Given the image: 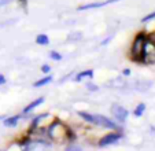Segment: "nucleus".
<instances>
[{
	"label": "nucleus",
	"mask_w": 155,
	"mask_h": 151,
	"mask_svg": "<svg viewBox=\"0 0 155 151\" xmlns=\"http://www.w3.org/2000/svg\"><path fill=\"white\" fill-rule=\"evenodd\" d=\"M51 81H52V77H51V76H47V77H43V79H41V80H38V81H36L35 84H33V87H36V88H40V87H44V85L50 84Z\"/></svg>",
	"instance_id": "1a4fd4ad"
},
{
	"label": "nucleus",
	"mask_w": 155,
	"mask_h": 151,
	"mask_svg": "<svg viewBox=\"0 0 155 151\" xmlns=\"http://www.w3.org/2000/svg\"><path fill=\"white\" fill-rule=\"evenodd\" d=\"M11 2H14V0H0V7L7 6V4H8V3H11Z\"/></svg>",
	"instance_id": "dca6fc26"
},
{
	"label": "nucleus",
	"mask_w": 155,
	"mask_h": 151,
	"mask_svg": "<svg viewBox=\"0 0 155 151\" xmlns=\"http://www.w3.org/2000/svg\"><path fill=\"white\" fill-rule=\"evenodd\" d=\"M147 41H148V39L146 37L144 33H140V35L136 36L135 41L132 44V49H130L132 58L135 59V61L143 62V52H144V48H146Z\"/></svg>",
	"instance_id": "f03ea898"
},
{
	"label": "nucleus",
	"mask_w": 155,
	"mask_h": 151,
	"mask_svg": "<svg viewBox=\"0 0 155 151\" xmlns=\"http://www.w3.org/2000/svg\"><path fill=\"white\" fill-rule=\"evenodd\" d=\"M115 2H120V0H104V2H97V3H88L84 6H80L78 10L80 11H84V10H92V8H99V7H104L107 4L115 3Z\"/></svg>",
	"instance_id": "39448f33"
},
{
	"label": "nucleus",
	"mask_w": 155,
	"mask_h": 151,
	"mask_svg": "<svg viewBox=\"0 0 155 151\" xmlns=\"http://www.w3.org/2000/svg\"><path fill=\"white\" fill-rule=\"evenodd\" d=\"M18 119H19V117H18V116L8 117V118L4 119V126H7V128H12V126H17Z\"/></svg>",
	"instance_id": "6e6552de"
},
{
	"label": "nucleus",
	"mask_w": 155,
	"mask_h": 151,
	"mask_svg": "<svg viewBox=\"0 0 155 151\" xmlns=\"http://www.w3.org/2000/svg\"><path fill=\"white\" fill-rule=\"evenodd\" d=\"M44 103V98H38V99H36V100H33L30 105H28L26 106V109H24V114H28V113H30L32 110H35L37 106H40V105H43Z\"/></svg>",
	"instance_id": "423d86ee"
},
{
	"label": "nucleus",
	"mask_w": 155,
	"mask_h": 151,
	"mask_svg": "<svg viewBox=\"0 0 155 151\" xmlns=\"http://www.w3.org/2000/svg\"><path fill=\"white\" fill-rule=\"evenodd\" d=\"M87 88L89 91H97V87L95 84H87Z\"/></svg>",
	"instance_id": "f3484780"
},
{
	"label": "nucleus",
	"mask_w": 155,
	"mask_h": 151,
	"mask_svg": "<svg viewBox=\"0 0 155 151\" xmlns=\"http://www.w3.org/2000/svg\"><path fill=\"white\" fill-rule=\"evenodd\" d=\"M152 19H155V11L151 12V14H148V15H146V17L141 19V22H148V21H152Z\"/></svg>",
	"instance_id": "4468645a"
},
{
	"label": "nucleus",
	"mask_w": 155,
	"mask_h": 151,
	"mask_svg": "<svg viewBox=\"0 0 155 151\" xmlns=\"http://www.w3.org/2000/svg\"><path fill=\"white\" fill-rule=\"evenodd\" d=\"M81 37H82V33L76 32V33H71V35H69L68 36V40L69 41H76V40H78V39H81Z\"/></svg>",
	"instance_id": "f8f14e48"
},
{
	"label": "nucleus",
	"mask_w": 155,
	"mask_h": 151,
	"mask_svg": "<svg viewBox=\"0 0 155 151\" xmlns=\"http://www.w3.org/2000/svg\"><path fill=\"white\" fill-rule=\"evenodd\" d=\"M144 111H146V105H144V103H140V105H137V107L135 109L133 114H135L136 117H141L144 114Z\"/></svg>",
	"instance_id": "9b49d317"
},
{
	"label": "nucleus",
	"mask_w": 155,
	"mask_h": 151,
	"mask_svg": "<svg viewBox=\"0 0 155 151\" xmlns=\"http://www.w3.org/2000/svg\"><path fill=\"white\" fill-rule=\"evenodd\" d=\"M4 82H6V77L3 74H0V85H3Z\"/></svg>",
	"instance_id": "a211bd4d"
},
{
	"label": "nucleus",
	"mask_w": 155,
	"mask_h": 151,
	"mask_svg": "<svg viewBox=\"0 0 155 151\" xmlns=\"http://www.w3.org/2000/svg\"><path fill=\"white\" fill-rule=\"evenodd\" d=\"M92 79L94 77V70H84V72H81V73H78V74L74 77V80L76 81H81L82 79Z\"/></svg>",
	"instance_id": "0eeeda50"
},
{
	"label": "nucleus",
	"mask_w": 155,
	"mask_h": 151,
	"mask_svg": "<svg viewBox=\"0 0 155 151\" xmlns=\"http://www.w3.org/2000/svg\"><path fill=\"white\" fill-rule=\"evenodd\" d=\"M122 137V135L121 133H117V132H111V133L106 135V136H103L102 139H100L99 142V146L100 147H104V146H108V144H113V143H117L118 140Z\"/></svg>",
	"instance_id": "20e7f679"
},
{
	"label": "nucleus",
	"mask_w": 155,
	"mask_h": 151,
	"mask_svg": "<svg viewBox=\"0 0 155 151\" xmlns=\"http://www.w3.org/2000/svg\"><path fill=\"white\" fill-rule=\"evenodd\" d=\"M122 74H124V76H126V77H128V76L130 74V70H129V69H125V70H124V72H122Z\"/></svg>",
	"instance_id": "6ab92c4d"
},
{
	"label": "nucleus",
	"mask_w": 155,
	"mask_h": 151,
	"mask_svg": "<svg viewBox=\"0 0 155 151\" xmlns=\"http://www.w3.org/2000/svg\"><path fill=\"white\" fill-rule=\"evenodd\" d=\"M0 119H4V117H0Z\"/></svg>",
	"instance_id": "aec40b11"
},
{
	"label": "nucleus",
	"mask_w": 155,
	"mask_h": 151,
	"mask_svg": "<svg viewBox=\"0 0 155 151\" xmlns=\"http://www.w3.org/2000/svg\"><path fill=\"white\" fill-rule=\"evenodd\" d=\"M36 43H37L38 45H48V44H50V39H48L47 35H38L37 37H36Z\"/></svg>",
	"instance_id": "9d476101"
},
{
	"label": "nucleus",
	"mask_w": 155,
	"mask_h": 151,
	"mask_svg": "<svg viewBox=\"0 0 155 151\" xmlns=\"http://www.w3.org/2000/svg\"><path fill=\"white\" fill-rule=\"evenodd\" d=\"M50 58L54 59V61H61L62 55L59 52H56V51H51V52H50Z\"/></svg>",
	"instance_id": "ddd939ff"
},
{
	"label": "nucleus",
	"mask_w": 155,
	"mask_h": 151,
	"mask_svg": "<svg viewBox=\"0 0 155 151\" xmlns=\"http://www.w3.org/2000/svg\"><path fill=\"white\" fill-rule=\"evenodd\" d=\"M50 70H51V67L48 66V65H43V66H41V72L43 73H50Z\"/></svg>",
	"instance_id": "2eb2a0df"
},
{
	"label": "nucleus",
	"mask_w": 155,
	"mask_h": 151,
	"mask_svg": "<svg viewBox=\"0 0 155 151\" xmlns=\"http://www.w3.org/2000/svg\"><path fill=\"white\" fill-rule=\"evenodd\" d=\"M78 116H81L85 121L91 122V124H95L97 126H103V128L107 129H118V125L115 122H113L111 119H108L107 117L100 116V114H89V113H84V111H80Z\"/></svg>",
	"instance_id": "f257e3e1"
},
{
	"label": "nucleus",
	"mask_w": 155,
	"mask_h": 151,
	"mask_svg": "<svg viewBox=\"0 0 155 151\" xmlns=\"http://www.w3.org/2000/svg\"><path fill=\"white\" fill-rule=\"evenodd\" d=\"M111 114H113V116H114L120 122H124L126 118H128V116H129L128 110H126L124 106L118 105V103H114V105H111Z\"/></svg>",
	"instance_id": "7ed1b4c3"
}]
</instances>
